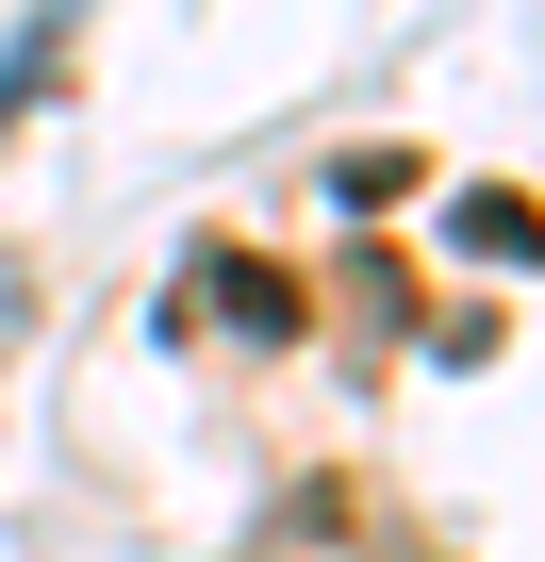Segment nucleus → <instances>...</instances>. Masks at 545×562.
Listing matches in <instances>:
<instances>
[{
	"label": "nucleus",
	"mask_w": 545,
	"mask_h": 562,
	"mask_svg": "<svg viewBox=\"0 0 545 562\" xmlns=\"http://www.w3.org/2000/svg\"><path fill=\"white\" fill-rule=\"evenodd\" d=\"M67 18H83V0H34V34L0 50V149H18V116H34V83L67 67Z\"/></svg>",
	"instance_id": "f257e3e1"
}]
</instances>
